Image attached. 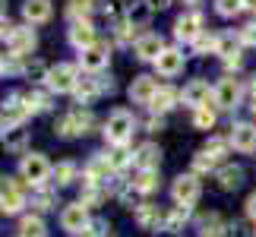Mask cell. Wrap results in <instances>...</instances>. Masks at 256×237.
<instances>
[{
	"label": "cell",
	"mask_w": 256,
	"mask_h": 237,
	"mask_svg": "<svg viewBox=\"0 0 256 237\" xmlns=\"http://www.w3.org/2000/svg\"><path fill=\"white\" fill-rule=\"evenodd\" d=\"M95 117L92 111H82V108H73V111H66L60 120H57V136H66V140H73V136H86L88 130H92Z\"/></svg>",
	"instance_id": "6da1fadb"
},
{
	"label": "cell",
	"mask_w": 256,
	"mask_h": 237,
	"mask_svg": "<svg viewBox=\"0 0 256 237\" xmlns=\"http://www.w3.org/2000/svg\"><path fill=\"white\" fill-rule=\"evenodd\" d=\"M133 124H136V120H133V114H130V111H114V114L104 120V140L120 149V146L130 142V136H133Z\"/></svg>",
	"instance_id": "7a4b0ae2"
},
{
	"label": "cell",
	"mask_w": 256,
	"mask_h": 237,
	"mask_svg": "<svg viewBox=\"0 0 256 237\" xmlns=\"http://www.w3.org/2000/svg\"><path fill=\"white\" fill-rule=\"evenodd\" d=\"M44 82L51 92H76V86H80V70H76L73 64H57L51 70L44 73Z\"/></svg>",
	"instance_id": "3957f363"
},
{
	"label": "cell",
	"mask_w": 256,
	"mask_h": 237,
	"mask_svg": "<svg viewBox=\"0 0 256 237\" xmlns=\"http://www.w3.org/2000/svg\"><path fill=\"white\" fill-rule=\"evenodd\" d=\"M54 168L48 164V158L42 152H32V155H26L22 162H19V174H22V180L26 184H32V186H42L48 177H51Z\"/></svg>",
	"instance_id": "277c9868"
},
{
	"label": "cell",
	"mask_w": 256,
	"mask_h": 237,
	"mask_svg": "<svg viewBox=\"0 0 256 237\" xmlns=\"http://www.w3.org/2000/svg\"><path fill=\"white\" fill-rule=\"evenodd\" d=\"M28 114L32 111H28L26 95H10L4 102V108H0V124H4V130H10V126H19Z\"/></svg>",
	"instance_id": "5b68a950"
},
{
	"label": "cell",
	"mask_w": 256,
	"mask_h": 237,
	"mask_svg": "<svg viewBox=\"0 0 256 237\" xmlns=\"http://www.w3.org/2000/svg\"><path fill=\"white\" fill-rule=\"evenodd\" d=\"M22 206H26L22 186H19L16 180H10V177H0V209H4L6 215H16Z\"/></svg>",
	"instance_id": "8992f818"
},
{
	"label": "cell",
	"mask_w": 256,
	"mask_h": 237,
	"mask_svg": "<svg viewBox=\"0 0 256 237\" xmlns=\"http://www.w3.org/2000/svg\"><path fill=\"white\" fill-rule=\"evenodd\" d=\"M171 196L177 206H193L200 200V180H196V174H180L171 186Z\"/></svg>",
	"instance_id": "52a82bcc"
},
{
	"label": "cell",
	"mask_w": 256,
	"mask_h": 237,
	"mask_svg": "<svg viewBox=\"0 0 256 237\" xmlns=\"http://www.w3.org/2000/svg\"><path fill=\"white\" fill-rule=\"evenodd\" d=\"M60 228L70 231V234L86 231V228H88V206H82V202H70V206L60 212Z\"/></svg>",
	"instance_id": "ba28073f"
},
{
	"label": "cell",
	"mask_w": 256,
	"mask_h": 237,
	"mask_svg": "<svg viewBox=\"0 0 256 237\" xmlns=\"http://www.w3.org/2000/svg\"><path fill=\"white\" fill-rule=\"evenodd\" d=\"M200 35H202V16L200 13H184L174 22V38H180V42H196Z\"/></svg>",
	"instance_id": "9c48e42d"
},
{
	"label": "cell",
	"mask_w": 256,
	"mask_h": 237,
	"mask_svg": "<svg viewBox=\"0 0 256 237\" xmlns=\"http://www.w3.org/2000/svg\"><path fill=\"white\" fill-rule=\"evenodd\" d=\"M212 98H215V104H218V108H224V111L238 108V98H240V82H238V79H222V82L215 86Z\"/></svg>",
	"instance_id": "30bf717a"
},
{
	"label": "cell",
	"mask_w": 256,
	"mask_h": 237,
	"mask_svg": "<svg viewBox=\"0 0 256 237\" xmlns=\"http://www.w3.org/2000/svg\"><path fill=\"white\" fill-rule=\"evenodd\" d=\"M35 42H38V38H35V32L22 26V28H13V35H10L6 48H10V54H16V57H26V54L35 48Z\"/></svg>",
	"instance_id": "8fae6325"
},
{
	"label": "cell",
	"mask_w": 256,
	"mask_h": 237,
	"mask_svg": "<svg viewBox=\"0 0 256 237\" xmlns=\"http://www.w3.org/2000/svg\"><path fill=\"white\" fill-rule=\"evenodd\" d=\"M155 92H158V82H155L152 76H136L133 86H130V98L136 104H152Z\"/></svg>",
	"instance_id": "7c38bea8"
},
{
	"label": "cell",
	"mask_w": 256,
	"mask_h": 237,
	"mask_svg": "<svg viewBox=\"0 0 256 237\" xmlns=\"http://www.w3.org/2000/svg\"><path fill=\"white\" fill-rule=\"evenodd\" d=\"M180 98H184V104H190V108H206V104H209V82H202V79L186 82Z\"/></svg>",
	"instance_id": "4fadbf2b"
},
{
	"label": "cell",
	"mask_w": 256,
	"mask_h": 237,
	"mask_svg": "<svg viewBox=\"0 0 256 237\" xmlns=\"http://www.w3.org/2000/svg\"><path fill=\"white\" fill-rule=\"evenodd\" d=\"M51 13H54L51 0H26V4H22V16H26V22H32V26L48 22Z\"/></svg>",
	"instance_id": "5bb4252c"
},
{
	"label": "cell",
	"mask_w": 256,
	"mask_h": 237,
	"mask_svg": "<svg viewBox=\"0 0 256 237\" xmlns=\"http://www.w3.org/2000/svg\"><path fill=\"white\" fill-rule=\"evenodd\" d=\"M155 70L162 76H177L184 70V51H177V48H164L162 57L155 60Z\"/></svg>",
	"instance_id": "9a60e30c"
},
{
	"label": "cell",
	"mask_w": 256,
	"mask_h": 237,
	"mask_svg": "<svg viewBox=\"0 0 256 237\" xmlns=\"http://www.w3.org/2000/svg\"><path fill=\"white\" fill-rule=\"evenodd\" d=\"M231 146L234 149H240V152H253L256 149V126L253 124H238V126H231Z\"/></svg>",
	"instance_id": "2e32d148"
},
{
	"label": "cell",
	"mask_w": 256,
	"mask_h": 237,
	"mask_svg": "<svg viewBox=\"0 0 256 237\" xmlns=\"http://www.w3.org/2000/svg\"><path fill=\"white\" fill-rule=\"evenodd\" d=\"M108 44H92V48H86V51L80 54V64H82V70L88 73H98L102 66H108Z\"/></svg>",
	"instance_id": "e0dca14e"
},
{
	"label": "cell",
	"mask_w": 256,
	"mask_h": 237,
	"mask_svg": "<svg viewBox=\"0 0 256 237\" xmlns=\"http://www.w3.org/2000/svg\"><path fill=\"white\" fill-rule=\"evenodd\" d=\"M104 88H108V92L114 88L111 79L104 82L102 76H86V79H80V86H76V98H80V102H92V98H95L98 92H104Z\"/></svg>",
	"instance_id": "ac0fdd59"
},
{
	"label": "cell",
	"mask_w": 256,
	"mask_h": 237,
	"mask_svg": "<svg viewBox=\"0 0 256 237\" xmlns=\"http://www.w3.org/2000/svg\"><path fill=\"white\" fill-rule=\"evenodd\" d=\"M133 162H136L140 171H155V168L162 164V149L155 142H146V146H140V149L133 152Z\"/></svg>",
	"instance_id": "d6986e66"
},
{
	"label": "cell",
	"mask_w": 256,
	"mask_h": 237,
	"mask_svg": "<svg viewBox=\"0 0 256 237\" xmlns=\"http://www.w3.org/2000/svg\"><path fill=\"white\" fill-rule=\"evenodd\" d=\"M240 44H244L240 35L234 38L231 32H224V35H218V51H215V54H222L228 66H238L240 64Z\"/></svg>",
	"instance_id": "ffe728a7"
},
{
	"label": "cell",
	"mask_w": 256,
	"mask_h": 237,
	"mask_svg": "<svg viewBox=\"0 0 256 237\" xmlns=\"http://www.w3.org/2000/svg\"><path fill=\"white\" fill-rule=\"evenodd\" d=\"M136 57L140 60H158L162 51H164V44H162V38L158 35H142V38H136Z\"/></svg>",
	"instance_id": "44dd1931"
},
{
	"label": "cell",
	"mask_w": 256,
	"mask_h": 237,
	"mask_svg": "<svg viewBox=\"0 0 256 237\" xmlns=\"http://www.w3.org/2000/svg\"><path fill=\"white\" fill-rule=\"evenodd\" d=\"M70 44L73 48H80V51H86V48H92L95 44V28L88 19H82V22H73L70 26Z\"/></svg>",
	"instance_id": "7402d4cb"
},
{
	"label": "cell",
	"mask_w": 256,
	"mask_h": 237,
	"mask_svg": "<svg viewBox=\"0 0 256 237\" xmlns=\"http://www.w3.org/2000/svg\"><path fill=\"white\" fill-rule=\"evenodd\" d=\"M111 171H114V168H111V162H108V155H95L92 162H88V168H86V180L102 184V180H108Z\"/></svg>",
	"instance_id": "603a6c76"
},
{
	"label": "cell",
	"mask_w": 256,
	"mask_h": 237,
	"mask_svg": "<svg viewBox=\"0 0 256 237\" xmlns=\"http://www.w3.org/2000/svg\"><path fill=\"white\" fill-rule=\"evenodd\" d=\"M177 98H180V95H177L174 88H168V86H162L158 92H155V98H152V104H149V108H152L155 114H168L171 108H174V102H177Z\"/></svg>",
	"instance_id": "cb8c5ba5"
},
{
	"label": "cell",
	"mask_w": 256,
	"mask_h": 237,
	"mask_svg": "<svg viewBox=\"0 0 256 237\" xmlns=\"http://www.w3.org/2000/svg\"><path fill=\"white\" fill-rule=\"evenodd\" d=\"M244 184V171H240V168H222V171H218V186H222V190H238V186Z\"/></svg>",
	"instance_id": "d4e9b609"
},
{
	"label": "cell",
	"mask_w": 256,
	"mask_h": 237,
	"mask_svg": "<svg viewBox=\"0 0 256 237\" xmlns=\"http://www.w3.org/2000/svg\"><path fill=\"white\" fill-rule=\"evenodd\" d=\"M26 140H28V130H26V126L22 124H19V126H10V130H4V146H6V149H22V146H26Z\"/></svg>",
	"instance_id": "484cf974"
},
{
	"label": "cell",
	"mask_w": 256,
	"mask_h": 237,
	"mask_svg": "<svg viewBox=\"0 0 256 237\" xmlns=\"http://www.w3.org/2000/svg\"><path fill=\"white\" fill-rule=\"evenodd\" d=\"M149 16H152V6H149V4H133L130 10H126V19H130L133 28L149 26Z\"/></svg>",
	"instance_id": "4316f807"
},
{
	"label": "cell",
	"mask_w": 256,
	"mask_h": 237,
	"mask_svg": "<svg viewBox=\"0 0 256 237\" xmlns=\"http://www.w3.org/2000/svg\"><path fill=\"white\" fill-rule=\"evenodd\" d=\"M136 222H140L142 228H158V222H162V212L155 209V206H149V202H142L140 209H136Z\"/></svg>",
	"instance_id": "83f0119b"
},
{
	"label": "cell",
	"mask_w": 256,
	"mask_h": 237,
	"mask_svg": "<svg viewBox=\"0 0 256 237\" xmlns=\"http://www.w3.org/2000/svg\"><path fill=\"white\" fill-rule=\"evenodd\" d=\"M44 222L38 215H26L22 224H19V237H44Z\"/></svg>",
	"instance_id": "f1b7e54d"
},
{
	"label": "cell",
	"mask_w": 256,
	"mask_h": 237,
	"mask_svg": "<svg viewBox=\"0 0 256 237\" xmlns=\"http://www.w3.org/2000/svg\"><path fill=\"white\" fill-rule=\"evenodd\" d=\"M92 6H95V0H70V4H66V16L76 19V22H82V19L92 13Z\"/></svg>",
	"instance_id": "f546056e"
},
{
	"label": "cell",
	"mask_w": 256,
	"mask_h": 237,
	"mask_svg": "<svg viewBox=\"0 0 256 237\" xmlns=\"http://www.w3.org/2000/svg\"><path fill=\"white\" fill-rule=\"evenodd\" d=\"M51 177H54V184L57 186H66V184H73V177H76V164L73 162H60L51 171Z\"/></svg>",
	"instance_id": "4dcf8cb0"
},
{
	"label": "cell",
	"mask_w": 256,
	"mask_h": 237,
	"mask_svg": "<svg viewBox=\"0 0 256 237\" xmlns=\"http://www.w3.org/2000/svg\"><path fill=\"white\" fill-rule=\"evenodd\" d=\"M155 186H158V174H155V171H140V174H136V180H133V190L136 193H152Z\"/></svg>",
	"instance_id": "1f68e13d"
},
{
	"label": "cell",
	"mask_w": 256,
	"mask_h": 237,
	"mask_svg": "<svg viewBox=\"0 0 256 237\" xmlns=\"http://www.w3.org/2000/svg\"><path fill=\"white\" fill-rule=\"evenodd\" d=\"M228 228L231 224H224L218 215H212V218L202 224V237H228Z\"/></svg>",
	"instance_id": "d6a6232c"
},
{
	"label": "cell",
	"mask_w": 256,
	"mask_h": 237,
	"mask_svg": "<svg viewBox=\"0 0 256 237\" xmlns=\"http://www.w3.org/2000/svg\"><path fill=\"white\" fill-rule=\"evenodd\" d=\"M193 126H200V130H212V126H215V111H212L209 104H206V108H196Z\"/></svg>",
	"instance_id": "836d02e7"
},
{
	"label": "cell",
	"mask_w": 256,
	"mask_h": 237,
	"mask_svg": "<svg viewBox=\"0 0 256 237\" xmlns=\"http://www.w3.org/2000/svg\"><path fill=\"white\" fill-rule=\"evenodd\" d=\"M26 102H28V111H32V114H42V111L51 108V98H48L44 92H28Z\"/></svg>",
	"instance_id": "e575fe53"
},
{
	"label": "cell",
	"mask_w": 256,
	"mask_h": 237,
	"mask_svg": "<svg viewBox=\"0 0 256 237\" xmlns=\"http://www.w3.org/2000/svg\"><path fill=\"white\" fill-rule=\"evenodd\" d=\"M108 162H111V168H114V171H120V168H126V164L133 162V152H126L124 146H120V149H114L111 155H108Z\"/></svg>",
	"instance_id": "d590c367"
},
{
	"label": "cell",
	"mask_w": 256,
	"mask_h": 237,
	"mask_svg": "<svg viewBox=\"0 0 256 237\" xmlns=\"http://www.w3.org/2000/svg\"><path fill=\"white\" fill-rule=\"evenodd\" d=\"M215 10L218 16H238L244 10V0H215Z\"/></svg>",
	"instance_id": "8d00e7d4"
},
{
	"label": "cell",
	"mask_w": 256,
	"mask_h": 237,
	"mask_svg": "<svg viewBox=\"0 0 256 237\" xmlns=\"http://www.w3.org/2000/svg\"><path fill=\"white\" fill-rule=\"evenodd\" d=\"M228 146H231V140H218V136H212V140L206 142V152H209V155L215 158V162H218V158H222L224 152H228Z\"/></svg>",
	"instance_id": "74e56055"
},
{
	"label": "cell",
	"mask_w": 256,
	"mask_h": 237,
	"mask_svg": "<svg viewBox=\"0 0 256 237\" xmlns=\"http://www.w3.org/2000/svg\"><path fill=\"white\" fill-rule=\"evenodd\" d=\"M196 51H200V54H209V51H218V38H215V35H200V38H196Z\"/></svg>",
	"instance_id": "f35d334b"
},
{
	"label": "cell",
	"mask_w": 256,
	"mask_h": 237,
	"mask_svg": "<svg viewBox=\"0 0 256 237\" xmlns=\"http://www.w3.org/2000/svg\"><path fill=\"white\" fill-rule=\"evenodd\" d=\"M98 200H102V190H98L92 180H86V190H82V196H80V202H82V206H95Z\"/></svg>",
	"instance_id": "ab89813d"
},
{
	"label": "cell",
	"mask_w": 256,
	"mask_h": 237,
	"mask_svg": "<svg viewBox=\"0 0 256 237\" xmlns=\"http://www.w3.org/2000/svg\"><path fill=\"white\" fill-rule=\"evenodd\" d=\"M212 164H215V158H212L209 152H206V149H202L200 155H196V158H193V171H209V168H212Z\"/></svg>",
	"instance_id": "60d3db41"
},
{
	"label": "cell",
	"mask_w": 256,
	"mask_h": 237,
	"mask_svg": "<svg viewBox=\"0 0 256 237\" xmlns=\"http://www.w3.org/2000/svg\"><path fill=\"white\" fill-rule=\"evenodd\" d=\"M35 206H38V209H42V212L54 209V193H51V190H42V193L35 196Z\"/></svg>",
	"instance_id": "b9f144b4"
},
{
	"label": "cell",
	"mask_w": 256,
	"mask_h": 237,
	"mask_svg": "<svg viewBox=\"0 0 256 237\" xmlns=\"http://www.w3.org/2000/svg\"><path fill=\"white\" fill-rule=\"evenodd\" d=\"M240 42L256 48V22H250V26H244V28H240Z\"/></svg>",
	"instance_id": "7bdbcfd3"
},
{
	"label": "cell",
	"mask_w": 256,
	"mask_h": 237,
	"mask_svg": "<svg viewBox=\"0 0 256 237\" xmlns=\"http://www.w3.org/2000/svg\"><path fill=\"white\" fill-rule=\"evenodd\" d=\"M13 28H16V26H10V19H6V22L0 19V42H4V38L10 42V35H13Z\"/></svg>",
	"instance_id": "ee69618b"
},
{
	"label": "cell",
	"mask_w": 256,
	"mask_h": 237,
	"mask_svg": "<svg viewBox=\"0 0 256 237\" xmlns=\"http://www.w3.org/2000/svg\"><path fill=\"white\" fill-rule=\"evenodd\" d=\"M149 130H152V133L164 130V120H162V117H152V120H149Z\"/></svg>",
	"instance_id": "f6af8a7d"
},
{
	"label": "cell",
	"mask_w": 256,
	"mask_h": 237,
	"mask_svg": "<svg viewBox=\"0 0 256 237\" xmlns=\"http://www.w3.org/2000/svg\"><path fill=\"white\" fill-rule=\"evenodd\" d=\"M247 215H250V218L256 222V193H253L250 200H247Z\"/></svg>",
	"instance_id": "bcb514c9"
},
{
	"label": "cell",
	"mask_w": 256,
	"mask_h": 237,
	"mask_svg": "<svg viewBox=\"0 0 256 237\" xmlns=\"http://www.w3.org/2000/svg\"><path fill=\"white\" fill-rule=\"evenodd\" d=\"M152 10H164V6H171V0H146Z\"/></svg>",
	"instance_id": "7dc6e473"
},
{
	"label": "cell",
	"mask_w": 256,
	"mask_h": 237,
	"mask_svg": "<svg viewBox=\"0 0 256 237\" xmlns=\"http://www.w3.org/2000/svg\"><path fill=\"white\" fill-rule=\"evenodd\" d=\"M4 73H10V57L0 54V76H4Z\"/></svg>",
	"instance_id": "c3c4849f"
},
{
	"label": "cell",
	"mask_w": 256,
	"mask_h": 237,
	"mask_svg": "<svg viewBox=\"0 0 256 237\" xmlns=\"http://www.w3.org/2000/svg\"><path fill=\"white\" fill-rule=\"evenodd\" d=\"M244 10H250V13H256V0H244Z\"/></svg>",
	"instance_id": "681fc988"
},
{
	"label": "cell",
	"mask_w": 256,
	"mask_h": 237,
	"mask_svg": "<svg viewBox=\"0 0 256 237\" xmlns=\"http://www.w3.org/2000/svg\"><path fill=\"white\" fill-rule=\"evenodd\" d=\"M6 13V0H0V16H4Z\"/></svg>",
	"instance_id": "f907efd6"
},
{
	"label": "cell",
	"mask_w": 256,
	"mask_h": 237,
	"mask_svg": "<svg viewBox=\"0 0 256 237\" xmlns=\"http://www.w3.org/2000/svg\"><path fill=\"white\" fill-rule=\"evenodd\" d=\"M253 111H256V95H253Z\"/></svg>",
	"instance_id": "816d5d0a"
},
{
	"label": "cell",
	"mask_w": 256,
	"mask_h": 237,
	"mask_svg": "<svg viewBox=\"0 0 256 237\" xmlns=\"http://www.w3.org/2000/svg\"><path fill=\"white\" fill-rule=\"evenodd\" d=\"M186 4H196V0H186Z\"/></svg>",
	"instance_id": "f5cc1de1"
}]
</instances>
